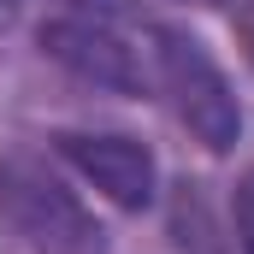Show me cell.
Instances as JSON below:
<instances>
[{"mask_svg": "<svg viewBox=\"0 0 254 254\" xmlns=\"http://www.w3.org/2000/svg\"><path fill=\"white\" fill-rule=\"evenodd\" d=\"M0 213L36 254H107V231L95 225V213L30 154L0 160Z\"/></svg>", "mask_w": 254, "mask_h": 254, "instance_id": "cell-1", "label": "cell"}, {"mask_svg": "<svg viewBox=\"0 0 254 254\" xmlns=\"http://www.w3.org/2000/svg\"><path fill=\"white\" fill-rule=\"evenodd\" d=\"M154 89L172 101V113L184 119V130H190L201 148H213V154L237 148L243 107H237L225 71L213 65V54L195 36H184V30H154Z\"/></svg>", "mask_w": 254, "mask_h": 254, "instance_id": "cell-2", "label": "cell"}, {"mask_svg": "<svg viewBox=\"0 0 254 254\" xmlns=\"http://www.w3.org/2000/svg\"><path fill=\"white\" fill-rule=\"evenodd\" d=\"M42 54L54 65H65L71 77L119 89V95L154 89V36L142 48L107 12H54V18H42Z\"/></svg>", "mask_w": 254, "mask_h": 254, "instance_id": "cell-3", "label": "cell"}, {"mask_svg": "<svg viewBox=\"0 0 254 254\" xmlns=\"http://www.w3.org/2000/svg\"><path fill=\"white\" fill-rule=\"evenodd\" d=\"M54 142L107 201H119L130 213H142L154 201V190H160V166H154L148 142H136V136H119V130H60Z\"/></svg>", "mask_w": 254, "mask_h": 254, "instance_id": "cell-4", "label": "cell"}, {"mask_svg": "<svg viewBox=\"0 0 254 254\" xmlns=\"http://www.w3.org/2000/svg\"><path fill=\"white\" fill-rule=\"evenodd\" d=\"M24 6H36V0H0V24H12ZM60 12H107V18H125L130 0H54Z\"/></svg>", "mask_w": 254, "mask_h": 254, "instance_id": "cell-5", "label": "cell"}, {"mask_svg": "<svg viewBox=\"0 0 254 254\" xmlns=\"http://www.w3.org/2000/svg\"><path fill=\"white\" fill-rule=\"evenodd\" d=\"M237 231H243V254H254V172L243 178V195H237Z\"/></svg>", "mask_w": 254, "mask_h": 254, "instance_id": "cell-6", "label": "cell"}, {"mask_svg": "<svg viewBox=\"0 0 254 254\" xmlns=\"http://www.w3.org/2000/svg\"><path fill=\"white\" fill-rule=\"evenodd\" d=\"M237 42H243V54L254 60V0H243V6H237Z\"/></svg>", "mask_w": 254, "mask_h": 254, "instance_id": "cell-7", "label": "cell"}]
</instances>
